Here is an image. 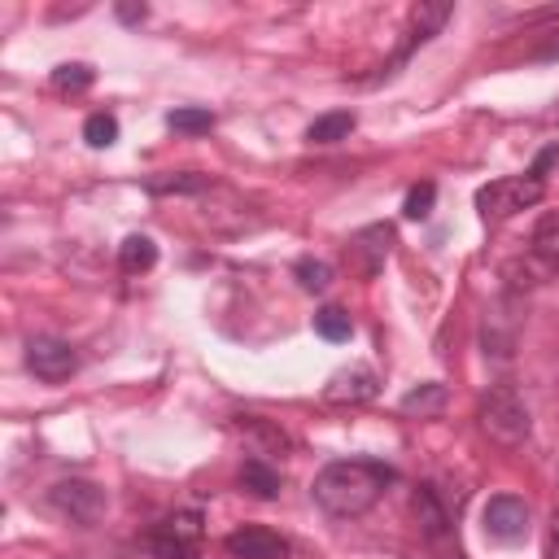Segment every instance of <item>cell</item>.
Segmentation results:
<instances>
[{
  "mask_svg": "<svg viewBox=\"0 0 559 559\" xmlns=\"http://www.w3.org/2000/svg\"><path fill=\"white\" fill-rule=\"evenodd\" d=\"M389 480H393V472L384 463H376V459H332L328 467H319L310 493H314L323 515L358 520L384 498Z\"/></svg>",
  "mask_w": 559,
  "mask_h": 559,
  "instance_id": "1",
  "label": "cell"
},
{
  "mask_svg": "<svg viewBox=\"0 0 559 559\" xmlns=\"http://www.w3.org/2000/svg\"><path fill=\"white\" fill-rule=\"evenodd\" d=\"M476 424H480V432H485L493 445H502V450L524 445V437H528V428H533L528 406H524V397H520L511 384H489V393H485L480 406H476Z\"/></svg>",
  "mask_w": 559,
  "mask_h": 559,
  "instance_id": "2",
  "label": "cell"
},
{
  "mask_svg": "<svg viewBox=\"0 0 559 559\" xmlns=\"http://www.w3.org/2000/svg\"><path fill=\"white\" fill-rule=\"evenodd\" d=\"M542 197H546V179L542 175H533V170L528 175H502V179H493V183H485L476 192V210H480L485 223H507L520 210H533Z\"/></svg>",
  "mask_w": 559,
  "mask_h": 559,
  "instance_id": "3",
  "label": "cell"
},
{
  "mask_svg": "<svg viewBox=\"0 0 559 559\" xmlns=\"http://www.w3.org/2000/svg\"><path fill=\"white\" fill-rule=\"evenodd\" d=\"M201 546H205L201 511H175L148 528V550L157 559H201Z\"/></svg>",
  "mask_w": 559,
  "mask_h": 559,
  "instance_id": "4",
  "label": "cell"
},
{
  "mask_svg": "<svg viewBox=\"0 0 559 559\" xmlns=\"http://www.w3.org/2000/svg\"><path fill=\"white\" fill-rule=\"evenodd\" d=\"M48 507L57 515H66L70 524L79 528H92L100 515H105V489L92 485V480H57L48 489Z\"/></svg>",
  "mask_w": 559,
  "mask_h": 559,
  "instance_id": "5",
  "label": "cell"
},
{
  "mask_svg": "<svg viewBox=\"0 0 559 559\" xmlns=\"http://www.w3.org/2000/svg\"><path fill=\"white\" fill-rule=\"evenodd\" d=\"M26 367H31L35 380L61 384V380H70V376L79 371V354H74V345L61 341V336H31V341H26Z\"/></svg>",
  "mask_w": 559,
  "mask_h": 559,
  "instance_id": "6",
  "label": "cell"
},
{
  "mask_svg": "<svg viewBox=\"0 0 559 559\" xmlns=\"http://www.w3.org/2000/svg\"><path fill=\"white\" fill-rule=\"evenodd\" d=\"M485 533L493 537V542H524L528 537V502L524 498H515V493H493L489 502H485Z\"/></svg>",
  "mask_w": 559,
  "mask_h": 559,
  "instance_id": "7",
  "label": "cell"
},
{
  "mask_svg": "<svg viewBox=\"0 0 559 559\" xmlns=\"http://www.w3.org/2000/svg\"><path fill=\"white\" fill-rule=\"evenodd\" d=\"M376 393H380V380H376V371H371L367 362H349V367L332 371L328 384H323V397H328L332 406H362V402H371Z\"/></svg>",
  "mask_w": 559,
  "mask_h": 559,
  "instance_id": "8",
  "label": "cell"
},
{
  "mask_svg": "<svg viewBox=\"0 0 559 559\" xmlns=\"http://www.w3.org/2000/svg\"><path fill=\"white\" fill-rule=\"evenodd\" d=\"M223 546L231 559H288V542L262 524H240L236 533H227Z\"/></svg>",
  "mask_w": 559,
  "mask_h": 559,
  "instance_id": "9",
  "label": "cell"
},
{
  "mask_svg": "<svg viewBox=\"0 0 559 559\" xmlns=\"http://www.w3.org/2000/svg\"><path fill=\"white\" fill-rule=\"evenodd\" d=\"M389 245H393V227H389V223H371V227L354 231L345 249H349V262H354V271L371 280V275L384 266V258H389Z\"/></svg>",
  "mask_w": 559,
  "mask_h": 559,
  "instance_id": "10",
  "label": "cell"
},
{
  "mask_svg": "<svg viewBox=\"0 0 559 559\" xmlns=\"http://www.w3.org/2000/svg\"><path fill=\"white\" fill-rule=\"evenodd\" d=\"M236 432L245 437V445L253 450V459H266V463H271V454H288L293 450V437L284 428L258 419V415H240L236 419Z\"/></svg>",
  "mask_w": 559,
  "mask_h": 559,
  "instance_id": "11",
  "label": "cell"
},
{
  "mask_svg": "<svg viewBox=\"0 0 559 559\" xmlns=\"http://www.w3.org/2000/svg\"><path fill=\"white\" fill-rule=\"evenodd\" d=\"M144 188L153 197H197L210 188V175H197V170H179V175H148Z\"/></svg>",
  "mask_w": 559,
  "mask_h": 559,
  "instance_id": "12",
  "label": "cell"
},
{
  "mask_svg": "<svg viewBox=\"0 0 559 559\" xmlns=\"http://www.w3.org/2000/svg\"><path fill=\"white\" fill-rule=\"evenodd\" d=\"M450 13H454L450 4H428V0H424V4H415V9H411V26H406V35H411V39H406V48H411V44L432 39V35L450 22Z\"/></svg>",
  "mask_w": 559,
  "mask_h": 559,
  "instance_id": "13",
  "label": "cell"
},
{
  "mask_svg": "<svg viewBox=\"0 0 559 559\" xmlns=\"http://www.w3.org/2000/svg\"><path fill=\"white\" fill-rule=\"evenodd\" d=\"M354 131V114L349 109H332V114H319L310 127H306V140L310 144H336Z\"/></svg>",
  "mask_w": 559,
  "mask_h": 559,
  "instance_id": "14",
  "label": "cell"
},
{
  "mask_svg": "<svg viewBox=\"0 0 559 559\" xmlns=\"http://www.w3.org/2000/svg\"><path fill=\"white\" fill-rule=\"evenodd\" d=\"M441 406H445V384H437V380H424L402 397V415H419V419L441 415Z\"/></svg>",
  "mask_w": 559,
  "mask_h": 559,
  "instance_id": "15",
  "label": "cell"
},
{
  "mask_svg": "<svg viewBox=\"0 0 559 559\" xmlns=\"http://www.w3.org/2000/svg\"><path fill=\"white\" fill-rule=\"evenodd\" d=\"M240 485H245L253 498H275V493H280V472H275L266 459H245V463H240Z\"/></svg>",
  "mask_w": 559,
  "mask_h": 559,
  "instance_id": "16",
  "label": "cell"
},
{
  "mask_svg": "<svg viewBox=\"0 0 559 559\" xmlns=\"http://www.w3.org/2000/svg\"><path fill=\"white\" fill-rule=\"evenodd\" d=\"M157 262V245L148 240V236H127L122 245H118V266L127 271V275H140V271H148Z\"/></svg>",
  "mask_w": 559,
  "mask_h": 559,
  "instance_id": "17",
  "label": "cell"
},
{
  "mask_svg": "<svg viewBox=\"0 0 559 559\" xmlns=\"http://www.w3.org/2000/svg\"><path fill=\"white\" fill-rule=\"evenodd\" d=\"M293 275H297V284H301L306 293H328V288H332V280H336L332 262H323V258H297Z\"/></svg>",
  "mask_w": 559,
  "mask_h": 559,
  "instance_id": "18",
  "label": "cell"
},
{
  "mask_svg": "<svg viewBox=\"0 0 559 559\" xmlns=\"http://www.w3.org/2000/svg\"><path fill=\"white\" fill-rule=\"evenodd\" d=\"M92 66H83V61H66V66H57L52 70V87L61 92V96H74V92H87L92 87Z\"/></svg>",
  "mask_w": 559,
  "mask_h": 559,
  "instance_id": "19",
  "label": "cell"
},
{
  "mask_svg": "<svg viewBox=\"0 0 559 559\" xmlns=\"http://www.w3.org/2000/svg\"><path fill=\"white\" fill-rule=\"evenodd\" d=\"M314 332H319L323 341H349L354 323H349V314H345L341 306H323V310L314 314Z\"/></svg>",
  "mask_w": 559,
  "mask_h": 559,
  "instance_id": "20",
  "label": "cell"
},
{
  "mask_svg": "<svg viewBox=\"0 0 559 559\" xmlns=\"http://www.w3.org/2000/svg\"><path fill=\"white\" fill-rule=\"evenodd\" d=\"M83 140H87L92 148H109V144L118 140V118H114V114H87Z\"/></svg>",
  "mask_w": 559,
  "mask_h": 559,
  "instance_id": "21",
  "label": "cell"
},
{
  "mask_svg": "<svg viewBox=\"0 0 559 559\" xmlns=\"http://www.w3.org/2000/svg\"><path fill=\"white\" fill-rule=\"evenodd\" d=\"M166 122H170V131L201 135V131H210V127H214V114H210V109H170V114H166Z\"/></svg>",
  "mask_w": 559,
  "mask_h": 559,
  "instance_id": "22",
  "label": "cell"
},
{
  "mask_svg": "<svg viewBox=\"0 0 559 559\" xmlns=\"http://www.w3.org/2000/svg\"><path fill=\"white\" fill-rule=\"evenodd\" d=\"M533 253L546 258L550 266H559V214H550V218L537 227V236H533Z\"/></svg>",
  "mask_w": 559,
  "mask_h": 559,
  "instance_id": "23",
  "label": "cell"
},
{
  "mask_svg": "<svg viewBox=\"0 0 559 559\" xmlns=\"http://www.w3.org/2000/svg\"><path fill=\"white\" fill-rule=\"evenodd\" d=\"M415 515L424 520L428 533H441V528H445V511L437 507V493H432V489H419V493H415Z\"/></svg>",
  "mask_w": 559,
  "mask_h": 559,
  "instance_id": "24",
  "label": "cell"
},
{
  "mask_svg": "<svg viewBox=\"0 0 559 559\" xmlns=\"http://www.w3.org/2000/svg\"><path fill=\"white\" fill-rule=\"evenodd\" d=\"M432 201H437V188L432 183H415L411 192H406V218H428L432 214Z\"/></svg>",
  "mask_w": 559,
  "mask_h": 559,
  "instance_id": "25",
  "label": "cell"
},
{
  "mask_svg": "<svg viewBox=\"0 0 559 559\" xmlns=\"http://www.w3.org/2000/svg\"><path fill=\"white\" fill-rule=\"evenodd\" d=\"M144 13H148L144 4H118V17L122 22H144Z\"/></svg>",
  "mask_w": 559,
  "mask_h": 559,
  "instance_id": "26",
  "label": "cell"
},
{
  "mask_svg": "<svg viewBox=\"0 0 559 559\" xmlns=\"http://www.w3.org/2000/svg\"><path fill=\"white\" fill-rule=\"evenodd\" d=\"M550 550L559 555V515H555V524H550Z\"/></svg>",
  "mask_w": 559,
  "mask_h": 559,
  "instance_id": "27",
  "label": "cell"
}]
</instances>
